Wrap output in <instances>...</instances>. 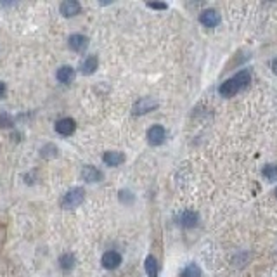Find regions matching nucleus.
I'll list each match as a JSON object with an SVG mask.
<instances>
[{
  "instance_id": "f257e3e1",
  "label": "nucleus",
  "mask_w": 277,
  "mask_h": 277,
  "mask_svg": "<svg viewBox=\"0 0 277 277\" xmlns=\"http://www.w3.org/2000/svg\"><path fill=\"white\" fill-rule=\"evenodd\" d=\"M251 83V75L248 69H241V71L236 73L232 78L225 80L222 85H220L218 92L222 97H234L238 92H241L244 87Z\"/></svg>"
},
{
  "instance_id": "f03ea898",
  "label": "nucleus",
  "mask_w": 277,
  "mask_h": 277,
  "mask_svg": "<svg viewBox=\"0 0 277 277\" xmlns=\"http://www.w3.org/2000/svg\"><path fill=\"white\" fill-rule=\"evenodd\" d=\"M83 201H85V189L83 187H73L61 199V206L64 210H73V208H78Z\"/></svg>"
},
{
  "instance_id": "7ed1b4c3",
  "label": "nucleus",
  "mask_w": 277,
  "mask_h": 277,
  "mask_svg": "<svg viewBox=\"0 0 277 277\" xmlns=\"http://www.w3.org/2000/svg\"><path fill=\"white\" fill-rule=\"evenodd\" d=\"M160 106L154 97H141L138 101H135L132 106V113L135 116H142V115H148V113L154 111V109Z\"/></svg>"
},
{
  "instance_id": "20e7f679",
  "label": "nucleus",
  "mask_w": 277,
  "mask_h": 277,
  "mask_svg": "<svg viewBox=\"0 0 277 277\" xmlns=\"http://www.w3.org/2000/svg\"><path fill=\"white\" fill-rule=\"evenodd\" d=\"M80 177H81V180L88 182V184H96V182L103 180L104 175L99 168H96L94 165H85L83 168H81V172H80Z\"/></svg>"
},
{
  "instance_id": "39448f33",
  "label": "nucleus",
  "mask_w": 277,
  "mask_h": 277,
  "mask_svg": "<svg viewBox=\"0 0 277 277\" xmlns=\"http://www.w3.org/2000/svg\"><path fill=\"white\" fill-rule=\"evenodd\" d=\"M198 222H199V215L193 210H184L177 217V223L180 227H184V229H193V227L198 225Z\"/></svg>"
},
{
  "instance_id": "423d86ee",
  "label": "nucleus",
  "mask_w": 277,
  "mask_h": 277,
  "mask_svg": "<svg viewBox=\"0 0 277 277\" xmlns=\"http://www.w3.org/2000/svg\"><path fill=\"white\" fill-rule=\"evenodd\" d=\"M146 137H148V142L151 146H161L163 142H165V138H166V132H165V128L161 127V125H153L149 130H148V133H146Z\"/></svg>"
},
{
  "instance_id": "0eeeda50",
  "label": "nucleus",
  "mask_w": 277,
  "mask_h": 277,
  "mask_svg": "<svg viewBox=\"0 0 277 277\" xmlns=\"http://www.w3.org/2000/svg\"><path fill=\"white\" fill-rule=\"evenodd\" d=\"M76 130V121L73 120V118H61V120L56 123V132L59 133V135H73Z\"/></svg>"
},
{
  "instance_id": "6e6552de",
  "label": "nucleus",
  "mask_w": 277,
  "mask_h": 277,
  "mask_svg": "<svg viewBox=\"0 0 277 277\" xmlns=\"http://www.w3.org/2000/svg\"><path fill=\"white\" fill-rule=\"evenodd\" d=\"M199 23L206 28H215L220 23V14L215 9H206L199 14Z\"/></svg>"
},
{
  "instance_id": "1a4fd4ad",
  "label": "nucleus",
  "mask_w": 277,
  "mask_h": 277,
  "mask_svg": "<svg viewBox=\"0 0 277 277\" xmlns=\"http://www.w3.org/2000/svg\"><path fill=\"white\" fill-rule=\"evenodd\" d=\"M101 263H103V267L108 268V270H115L121 263V255L118 253V251H106L103 258H101Z\"/></svg>"
},
{
  "instance_id": "9d476101",
  "label": "nucleus",
  "mask_w": 277,
  "mask_h": 277,
  "mask_svg": "<svg viewBox=\"0 0 277 277\" xmlns=\"http://www.w3.org/2000/svg\"><path fill=\"white\" fill-rule=\"evenodd\" d=\"M59 11L64 18H73V16H78L81 12V6L76 0H64L59 6Z\"/></svg>"
},
{
  "instance_id": "9b49d317",
  "label": "nucleus",
  "mask_w": 277,
  "mask_h": 277,
  "mask_svg": "<svg viewBox=\"0 0 277 277\" xmlns=\"http://www.w3.org/2000/svg\"><path fill=\"white\" fill-rule=\"evenodd\" d=\"M68 45L73 52H83L88 47V38L85 35L75 33L68 38Z\"/></svg>"
},
{
  "instance_id": "f8f14e48",
  "label": "nucleus",
  "mask_w": 277,
  "mask_h": 277,
  "mask_svg": "<svg viewBox=\"0 0 277 277\" xmlns=\"http://www.w3.org/2000/svg\"><path fill=\"white\" fill-rule=\"evenodd\" d=\"M103 161L108 166L115 168V166H120L125 163V154L121 153V151H106L104 156H103Z\"/></svg>"
},
{
  "instance_id": "ddd939ff",
  "label": "nucleus",
  "mask_w": 277,
  "mask_h": 277,
  "mask_svg": "<svg viewBox=\"0 0 277 277\" xmlns=\"http://www.w3.org/2000/svg\"><path fill=\"white\" fill-rule=\"evenodd\" d=\"M97 68H99V58L94 54L87 56L80 64V71L83 73V75H94V73L97 71Z\"/></svg>"
},
{
  "instance_id": "4468645a",
  "label": "nucleus",
  "mask_w": 277,
  "mask_h": 277,
  "mask_svg": "<svg viewBox=\"0 0 277 277\" xmlns=\"http://www.w3.org/2000/svg\"><path fill=\"white\" fill-rule=\"evenodd\" d=\"M75 75L76 73L71 66H61L58 69V73H56V78H58L61 83L68 85V83H71V81L75 80Z\"/></svg>"
},
{
  "instance_id": "2eb2a0df",
  "label": "nucleus",
  "mask_w": 277,
  "mask_h": 277,
  "mask_svg": "<svg viewBox=\"0 0 277 277\" xmlns=\"http://www.w3.org/2000/svg\"><path fill=\"white\" fill-rule=\"evenodd\" d=\"M144 268H146V274H148V277H158V274H160V265H158V260L154 258L153 255L146 256Z\"/></svg>"
},
{
  "instance_id": "dca6fc26",
  "label": "nucleus",
  "mask_w": 277,
  "mask_h": 277,
  "mask_svg": "<svg viewBox=\"0 0 277 277\" xmlns=\"http://www.w3.org/2000/svg\"><path fill=\"white\" fill-rule=\"evenodd\" d=\"M76 265V256L73 253H63L59 256V267L63 268L64 272L73 270Z\"/></svg>"
},
{
  "instance_id": "f3484780",
  "label": "nucleus",
  "mask_w": 277,
  "mask_h": 277,
  "mask_svg": "<svg viewBox=\"0 0 277 277\" xmlns=\"http://www.w3.org/2000/svg\"><path fill=\"white\" fill-rule=\"evenodd\" d=\"M201 275L203 272L198 263H189V265H186L180 272V277H201Z\"/></svg>"
},
{
  "instance_id": "a211bd4d",
  "label": "nucleus",
  "mask_w": 277,
  "mask_h": 277,
  "mask_svg": "<svg viewBox=\"0 0 277 277\" xmlns=\"http://www.w3.org/2000/svg\"><path fill=\"white\" fill-rule=\"evenodd\" d=\"M59 154V149L56 148L54 144H45L42 149H40V156L42 158H47V160H52V158H58Z\"/></svg>"
},
{
  "instance_id": "6ab92c4d",
  "label": "nucleus",
  "mask_w": 277,
  "mask_h": 277,
  "mask_svg": "<svg viewBox=\"0 0 277 277\" xmlns=\"http://www.w3.org/2000/svg\"><path fill=\"white\" fill-rule=\"evenodd\" d=\"M14 127V118L9 113H0V128H12Z\"/></svg>"
},
{
  "instance_id": "aec40b11",
  "label": "nucleus",
  "mask_w": 277,
  "mask_h": 277,
  "mask_svg": "<svg viewBox=\"0 0 277 277\" xmlns=\"http://www.w3.org/2000/svg\"><path fill=\"white\" fill-rule=\"evenodd\" d=\"M262 173L267 180H277V165H267Z\"/></svg>"
},
{
  "instance_id": "412c9836",
  "label": "nucleus",
  "mask_w": 277,
  "mask_h": 277,
  "mask_svg": "<svg viewBox=\"0 0 277 277\" xmlns=\"http://www.w3.org/2000/svg\"><path fill=\"white\" fill-rule=\"evenodd\" d=\"M118 198H120V201L123 203V205H130V203H133V194L130 193V191H120V194H118Z\"/></svg>"
},
{
  "instance_id": "4be33fe9",
  "label": "nucleus",
  "mask_w": 277,
  "mask_h": 277,
  "mask_svg": "<svg viewBox=\"0 0 277 277\" xmlns=\"http://www.w3.org/2000/svg\"><path fill=\"white\" fill-rule=\"evenodd\" d=\"M148 7H149V9H156V11H165L168 6H166L165 2H149Z\"/></svg>"
},
{
  "instance_id": "5701e85b",
  "label": "nucleus",
  "mask_w": 277,
  "mask_h": 277,
  "mask_svg": "<svg viewBox=\"0 0 277 277\" xmlns=\"http://www.w3.org/2000/svg\"><path fill=\"white\" fill-rule=\"evenodd\" d=\"M7 92V85L4 81H0V97H4V94Z\"/></svg>"
},
{
  "instance_id": "b1692460",
  "label": "nucleus",
  "mask_w": 277,
  "mask_h": 277,
  "mask_svg": "<svg viewBox=\"0 0 277 277\" xmlns=\"http://www.w3.org/2000/svg\"><path fill=\"white\" fill-rule=\"evenodd\" d=\"M270 68H272V71H274L275 75H277V58H275V59H274V61H272V63H270Z\"/></svg>"
},
{
  "instance_id": "393cba45",
  "label": "nucleus",
  "mask_w": 277,
  "mask_h": 277,
  "mask_svg": "<svg viewBox=\"0 0 277 277\" xmlns=\"http://www.w3.org/2000/svg\"><path fill=\"white\" fill-rule=\"evenodd\" d=\"M274 194H275V198H277V187H275V191H274Z\"/></svg>"
}]
</instances>
